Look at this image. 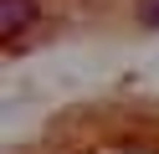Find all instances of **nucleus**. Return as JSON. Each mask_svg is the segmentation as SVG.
I'll return each mask as SVG.
<instances>
[{
    "label": "nucleus",
    "mask_w": 159,
    "mask_h": 154,
    "mask_svg": "<svg viewBox=\"0 0 159 154\" xmlns=\"http://www.w3.org/2000/svg\"><path fill=\"white\" fill-rule=\"evenodd\" d=\"M31 26H41V5L36 0H0V46L5 51L21 46V36Z\"/></svg>",
    "instance_id": "1"
},
{
    "label": "nucleus",
    "mask_w": 159,
    "mask_h": 154,
    "mask_svg": "<svg viewBox=\"0 0 159 154\" xmlns=\"http://www.w3.org/2000/svg\"><path fill=\"white\" fill-rule=\"evenodd\" d=\"M134 16H139V26H144V31H159V0H139Z\"/></svg>",
    "instance_id": "2"
}]
</instances>
